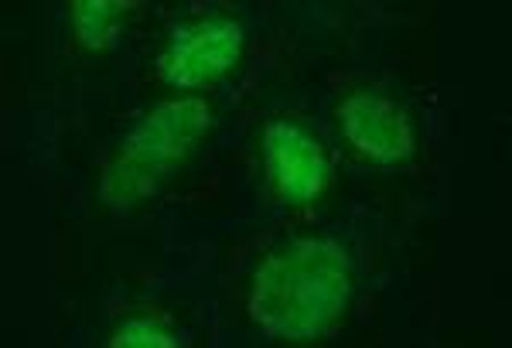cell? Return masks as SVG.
<instances>
[{
  "mask_svg": "<svg viewBox=\"0 0 512 348\" xmlns=\"http://www.w3.org/2000/svg\"><path fill=\"white\" fill-rule=\"evenodd\" d=\"M123 11H130L127 4H113V0H82L72 7V24H76V35L86 48H106L117 31V21Z\"/></svg>",
  "mask_w": 512,
  "mask_h": 348,
  "instance_id": "6",
  "label": "cell"
},
{
  "mask_svg": "<svg viewBox=\"0 0 512 348\" xmlns=\"http://www.w3.org/2000/svg\"><path fill=\"white\" fill-rule=\"evenodd\" d=\"M239 52L243 31L233 21H202L195 28H181L164 55V79L181 89L205 86L233 69Z\"/></svg>",
  "mask_w": 512,
  "mask_h": 348,
  "instance_id": "4",
  "label": "cell"
},
{
  "mask_svg": "<svg viewBox=\"0 0 512 348\" xmlns=\"http://www.w3.org/2000/svg\"><path fill=\"white\" fill-rule=\"evenodd\" d=\"M349 294L352 263L342 246L328 239H294L256 270L250 314L267 335L304 342L332 325Z\"/></svg>",
  "mask_w": 512,
  "mask_h": 348,
  "instance_id": "1",
  "label": "cell"
},
{
  "mask_svg": "<svg viewBox=\"0 0 512 348\" xmlns=\"http://www.w3.org/2000/svg\"><path fill=\"white\" fill-rule=\"evenodd\" d=\"M209 123L212 113L202 99H178V103L158 106L123 140V151L106 178V198L113 205H127L154 192V181L195 151Z\"/></svg>",
  "mask_w": 512,
  "mask_h": 348,
  "instance_id": "2",
  "label": "cell"
},
{
  "mask_svg": "<svg viewBox=\"0 0 512 348\" xmlns=\"http://www.w3.org/2000/svg\"><path fill=\"white\" fill-rule=\"evenodd\" d=\"M175 342H178L175 331L161 325V321H127L110 338V345H123V348H171Z\"/></svg>",
  "mask_w": 512,
  "mask_h": 348,
  "instance_id": "7",
  "label": "cell"
},
{
  "mask_svg": "<svg viewBox=\"0 0 512 348\" xmlns=\"http://www.w3.org/2000/svg\"><path fill=\"white\" fill-rule=\"evenodd\" d=\"M267 171L274 192L287 202L318 198L332 174L321 140L291 120H277L267 127Z\"/></svg>",
  "mask_w": 512,
  "mask_h": 348,
  "instance_id": "3",
  "label": "cell"
},
{
  "mask_svg": "<svg viewBox=\"0 0 512 348\" xmlns=\"http://www.w3.org/2000/svg\"><path fill=\"white\" fill-rule=\"evenodd\" d=\"M342 123H345V137L359 147L362 154L376 157V161L390 164L403 161L414 151V130L410 120L393 99L362 93L352 96L342 106Z\"/></svg>",
  "mask_w": 512,
  "mask_h": 348,
  "instance_id": "5",
  "label": "cell"
}]
</instances>
